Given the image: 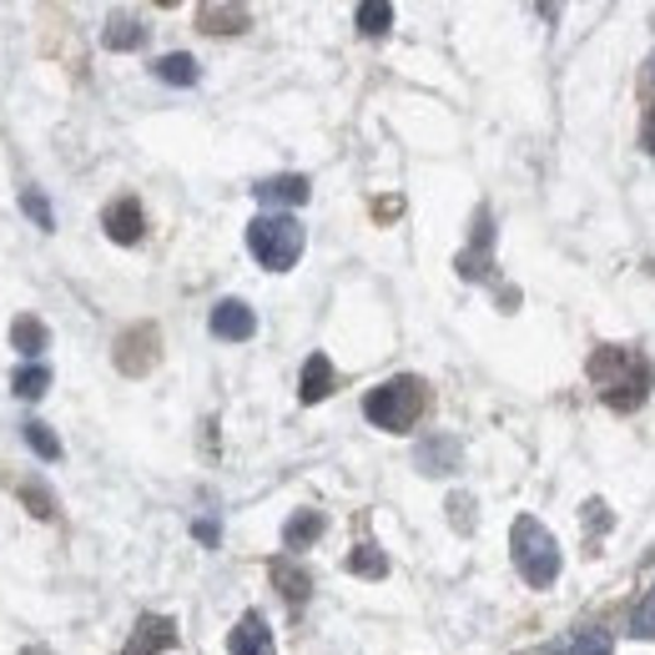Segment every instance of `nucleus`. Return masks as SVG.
Returning <instances> with one entry per match:
<instances>
[{
	"mask_svg": "<svg viewBox=\"0 0 655 655\" xmlns=\"http://www.w3.org/2000/svg\"><path fill=\"white\" fill-rule=\"evenodd\" d=\"M585 373H590V383H600L605 389V404L615 408V414H631V408L645 404V393H651L655 383V369L645 363L641 353H631V348H596L590 353V363H585Z\"/></svg>",
	"mask_w": 655,
	"mask_h": 655,
	"instance_id": "1",
	"label": "nucleus"
},
{
	"mask_svg": "<svg viewBox=\"0 0 655 655\" xmlns=\"http://www.w3.org/2000/svg\"><path fill=\"white\" fill-rule=\"evenodd\" d=\"M510 555H514V570L524 575V585L549 590V585L560 580V545H555V535H549L535 514H520V520H514Z\"/></svg>",
	"mask_w": 655,
	"mask_h": 655,
	"instance_id": "2",
	"label": "nucleus"
},
{
	"mask_svg": "<svg viewBox=\"0 0 655 655\" xmlns=\"http://www.w3.org/2000/svg\"><path fill=\"white\" fill-rule=\"evenodd\" d=\"M424 404H429V389H424L414 373H404V379H389V383H379V389H369L363 418H369L373 429L408 434L418 424V414H424Z\"/></svg>",
	"mask_w": 655,
	"mask_h": 655,
	"instance_id": "3",
	"label": "nucleus"
},
{
	"mask_svg": "<svg viewBox=\"0 0 655 655\" xmlns=\"http://www.w3.org/2000/svg\"><path fill=\"white\" fill-rule=\"evenodd\" d=\"M303 242L308 238H303L298 217H287V212H262V217H252V227H248V248L268 273H287V268L303 258Z\"/></svg>",
	"mask_w": 655,
	"mask_h": 655,
	"instance_id": "4",
	"label": "nucleus"
},
{
	"mask_svg": "<svg viewBox=\"0 0 655 655\" xmlns=\"http://www.w3.org/2000/svg\"><path fill=\"white\" fill-rule=\"evenodd\" d=\"M454 268H459V277H469V283H494V217H489V207L474 212L469 248L454 258Z\"/></svg>",
	"mask_w": 655,
	"mask_h": 655,
	"instance_id": "5",
	"label": "nucleus"
},
{
	"mask_svg": "<svg viewBox=\"0 0 655 655\" xmlns=\"http://www.w3.org/2000/svg\"><path fill=\"white\" fill-rule=\"evenodd\" d=\"M156 358H162V334H156V323H137L127 334L117 338V369L127 379H146L156 369Z\"/></svg>",
	"mask_w": 655,
	"mask_h": 655,
	"instance_id": "6",
	"label": "nucleus"
},
{
	"mask_svg": "<svg viewBox=\"0 0 655 655\" xmlns=\"http://www.w3.org/2000/svg\"><path fill=\"white\" fill-rule=\"evenodd\" d=\"M101 227H107V238L121 242V248H137L146 232V217H142V203L137 197H117V203L101 212Z\"/></svg>",
	"mask_w": 655,
	"mask_h": 655,
	"instance_id": "7",
	"label": "nucleus"
},
{
	"mask_svg": "<svg viewBox=\"0 0 655 655\" xmlns=\"http://www.w3.org/2000/svg\"><path fill=\"white\" fill-rule=\"evenodd\" d=\"M167 645H177V620L172 615H142L137 620V631H131V641L121 645V655H156V651H167Z\"/></svg>",
	"mask_w": 655,
	"mask_h": 655,
	"instance_id": "8",
	"label": "nucleus"
},
{
	"mask_svg": "<svg viewBox=\"0 0 655 655\" xmlns=\"http://www.w3.org/2000/svg\"><path fill=\"white\" fill-rule=\"evenodd\" d=\"M212 334L227 338V343H248V338L258 334V313H252L242 298H222L212 308Z\"/></svg>",
	"mask_w": 655,
	"mask_h": 655,
	"instance_id": "9",
	"label": "nucleus"
},
{
	"mask_svg": "<svg viewBox=\"0 0 655 655\" xmlns=\"http://www.w3.org/2000/svg\"><path fill=\"white\" fill-rule=\"evenodd\" d=\"M539 655H615V641H610V631H600V625H575L560 641H549Z\"/></svg>",
	"mask_w": 655,
	"mask_h": 655,
	"instance_id": "10",
	"label": "nucleus"
},
{
	"mask_svg": "<svg viewBox=\"0 0 655 655\" xmlns=\"http://www.w3.org/2000/svg\"><path fill=\"white\" fill-rule=\"evenodd\" d=\"M227 655H273V631H268V620H262L258 610H248V615L232 625Z\"/></svg>",
	"mask_w": 655,
	"mask_h": 655,
	"instance_id": "11",
	"label": "nucleus"
},
{
	"mask_svg": "<svg viewBox=\"0 0 655 655\" xmlns=\"http://www.w3.org/2000/svg\"><path fill=\"white\" fill-rule=\"evenodd\" d=\"M252 197H258L262 207H303L308 203V177H298V172H283V177H268L252 187Z\"/></svg>",
	"mask_w": 655,
	"mask_h": 655,
	"instance_id": "12",
	"label": "nucleus"
},
{
	"mask_svg": "<svg viewBox=\"0 0 655 655\" xmlns=\"http://www.w3.org/2000/svg\"><path fill=\"white\" fill-rule=\"evenodd\" d=\"M334 393V363H328V353H308V363H303V383H298V399L303 404H323Z\"/></svg>",
	"mask_w": 655,
	"mask_h": 655,
	"instance_id": "13",
	"label": "nucleus"
},
{
	"mask_svg": "<svg viewBox=\"0 0 655 655\" xmlns=\"http://www.w3.org/2000/svg\"><path fill=\"white\" fill-rule=\"evenodd\" d=\"M414 459H418V469H424V474H454V469H459V439H449V434H439V439H424Z\"/></svg>",
	"mask_w": 655,
	"mask_h": 655,
	"instance_id": "14",
	"label": "nucleus"
},
{
	"mask_svg": "<svg viewBox=\"0 0 655 655\" xmlns=\"http://www.w3.org/2000/svg\"><path fill=\"white\" fill-rule=\"evenodd\" d=\"M248 6H203L197 11V25L207 36H238V31H248Z\"/></svg>",
	"mask_w": 655,
	"mask_h": 655,
	"instance_id": "15",
	"label": "nucleus"
},
{
	"mask_svg": "<svg viewBox=\"0 0 655 655\" xmlns=\"http://www.w3.org/2000/svg\"><path fill=\"white\" fill-rule=\"evenodd\" d=\"M323 530H328V520H323L318 510H298L283 524V545L287 549H308V545H318L323 539Z\"/></svg>",
	"mask_w": 655,
	"mask_h": 655,
	"instance_id": "16",
	"label": "nucleus"
},
{
	"mask_svg": "<svg viewBox=\"0 0 655 655\" xmlns=\"http://www.w3.org/2000/svg\"><path fill=\"white\" fill-rule=\"evenodd\" d=\"M11 343H15V353H21V358H41V353H46V343H51L46 323L31 318V313H21V318L11 323Z\"/></svg>",
	"mask_w": 655,
	"mask_h": 655,
	"instance_id": "17",
	"label": "nucleus"
},
{
	"mask_svg": "<svg viewBox=\"0 0 655 655\" xmlns=\"http://www.w3.org/2000/svg\"><path fill=\"white\" fill-rule=\"evenodd\" d=\"M268 575H273V585L283 590V600H293V605H303V600H308L313 580H308V570H298L293 560H273V565H268Z\"/></svg>",
	"mask_w": 655,
	"mask_h": 655,
	"instance_id": "18",
	"label": "nucleus"
},
{
	"mask_svg": "<svg viewBox=\"0 0 655 655\" xmlns=\"http://www.w3.org/2000/svg\"><path fill=\"white\" fill-rule=\"evenodd\" d=\"M101 41H107V51H137L146 41V25L131 21V15H117V21H107Z\"/></svg>",
	"mask_w": 655,
	"mask_h": 655,
	"instance_id": "19",
	"label": "nucleus"
},
{
	"mask_svg": "<svg viewBox=\"0 0 655 655\" xmlns=\"http://www.w3.org/2000/svg\"><path fill=\"white\" fill-rule=\"evenodd\" d=\"M348 575H363V580H383V575H389V555H383L379 545H358L353 555H348Z\"/></svg>",
	"mask_w": 655,
	"mask_h": 655,
	"instance_id": "20",
	"label": "nucleus"
},
{
	"mask_svg": "<svg viewBox=\"0 0 655 655\" xmlns=\"http://www.w3.org/2000/svg\"><path fill=\"white\" fill-rule=\"evenodd\" d=\"M353 21H358L363 36H383V31L393 25V6H389V0H363V6L353 11Z\"/></svg>",
	"mask_w": 655,
	"mask_h": 655,
	"instance_id": "21",
	"label": "nucleus"
},
{
	"mask_svg": "<svg viewBox=\"0 0 655 655\" xmlns=\"http://www.w3.org/2000/svg\"><path fill=\"white\" fill-rule=\"evenodd\" d=\"M156 76H162L167 86H192L197 81V61H192L187 51H172V56L156 61Z\"/></svg>",
	"mask_w": 655,
	"mask_h": 655,
	"instance_id": "22",
	"label": "nucleus"
},
{
	"mask_svg": "<svg viewBox=\"0 0 655 655\" xmlns=\"http://www.w3.org/2000/svg\"><path fill=\"white\" fill-rule=\"evenodd\" d=\"M46 383H51L46 363H25V369H15L11 393H15V399H41V393H46Z\"/></svg>",
	"mask_w": 655,
	"mask_h": 655,
	"instance_id": "23",
	"label": "nucleus"
},
{
	"mask_svg": "<svg viewBox=\"0 0 655 655\" xmlns=\"http://www.w3.org/2000/svg\"><path fill=\"white\" fill-rule=\"evenodd\" d=\"M631 635H635V641H655V585L645 590L641 600H635V610H631Z\"/></svg>",
	"mask_w": 655,
	"mask_h": 655,
	"instance_id": "24",
	"label": "nucleus"
},
{
	"mask_svg": "<svg viewBox=\"0 0 655 655\" xmlns=\"http://www.w3.org/2000/svg\"><path fill=\"white\" fill-rule=\"evenodd\" d=\"M25 444H31L41 459H51V465L61 459V439L51 434V424H41V418H31V424H25Z\"/></svg>",
	"mask_w": 655,
	"mask_h": 655,
	"instance_id": "25",
	"label": "nucleus"
},
{
	"mask_svg": "<svg viewBox=\"0 0 655 655\" xmlns=\"http://www.w3.org/2000/svg\"><path fill=\"white\" fill-rule=\"evenodd\" d=\"M580 520H585V535H605V530H610V524H615V520H610V504L605 500H585L580 504Z\"/></svg>",
	"mask_w": 655,
	"mask_h": 655,
	"instance_id": "26",
	"label": "nucleus"
},
{
	"mask_svg": "<svg viewBox=\"0 0 655 655\" xmlns=\"http://www.w3.org/2000/svg\"><path fill=\"white\" fill-rule=\"evenodd\" d=\"M449 524L459 530V535L474 530V500H469V494H449Z\"/></svg>",
	"mask_w": 655,
	"mask_h": 655,
	"instance_id": "27",
	"label": "nucleus"
},
{
	"mask_svg": "<svg viewBox=\"0 0 655 655\" xmlns=\"http://www.w3.org/2000/svg\"><path fill=\"white\" fill-rule=\"evenodd\" d=\"M21 207H25L31 217H36V227H46V232L56 227V217H51V207H46V197H41V192H25V197H21Z\"/></svg>",
	"mask_w": 655,
	"mask_h": 655,
	"instance_id": "28",
	"label": "nucleus"
},
{
	"mask_svg": "<svg viewBox=\"0 0 655 655\" xmlns=\"http://www.w3.org/2000/svg\"><path fill=\"white\" fill-rule=\"evenodd\" d=\"M641 142H645V152H655V107L645 111V127H641Z\"/></svg>",
	"mask_w": 655,
	"mask_h": 655,
	"instance_id": "29",
	"label": "nucleus"
},
{
	"mask_svg": "<svg viewBox=\"0 0 655 655\" xmlns=\"http://www.w3.org/2000/svg\"><path fill=\"white\" fill-rule=\"evenodd\" d=\"M197 539H203V545H212V539H217V524L203 520V524H197Z\"/></svg>",
	"mask_w": 655,
	"mask_h": 655,
	"instance_id": "30",
	"label": "nucleus"
},
{
	"mask_svg": "<svg viewBox=\"0 0 655 655\" xmlns=\"http://www.w3.org/2000/svg\"><path fill=\"white\" fill-rule=\"evenodd\" d=\"M645 268H651V273H655V252H651V262H645Z\"/></svg>",
	"mask_w": 655,
	"mask_h": 655,
	"instance_id": "31",
	"label": "nucleus"
},
{
	"mask_svg": "<svg viewBox=\"0 0 655 655\" xmlns=\"http://www.w3.org/2000/svg\"><path fill=\"white\" fill-rule=\"evenodd\" d=\"M651 76H655V56H651Z\"/></svg>",
	"mask_w": 655,
	"mask_h": 655,
	"instance_id": "32",
	"label": "nucleus"
}]
</instances>
